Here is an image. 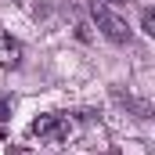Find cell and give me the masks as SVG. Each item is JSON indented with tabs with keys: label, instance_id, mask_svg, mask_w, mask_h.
<instances>
[{
	"label": "cell",
	"instance_id": "obj_2",
	"mask_svg": "<svg viewBox=\"0 0 155 155\" xmlns=\"http://www.w3.org/2000/svg\"><path fill=\"white\" fill-rule=\"evenodd\" d=\"M33 134L54 141V144H61V141L72 137V126H69V119H65V116H51V112H47V116H40L36 123H33Z\"/></svg>",
	"mask_w": 155,
	"mask_h": 155
},
{
	"label": "cell",
	"instance_id": "obj_4",
	"mask_svg": "<svg viewBox=\"0 0 155 155\" xmlns=\"http://www.w3.org/2000/svg\"><path fill=\"white\" fill-rule=\"evenodd\" d=\"M141 25H144V33H148V36H155V15H152V11H144V15H141Z\"/></svg>",
	"mask_w": 155,
	"mask_h": 155
},
{
	"label": "cell",
	"instance_id": "obj_1",
	"mask_svg": "<svg viewBox=\"0 0 155 155\" xmlns=\"http://www.w3.org/2000/svg\"><path fill=\"white\" fill-rule=\"evenodd\" d=\"M90 15H94L97 29L112 40V43H126V40H130V25H126V18H119L112 7H105V4L94 0V4H90Z\"/></svg>",
	"mask_w": 155,
	"mask_h": 155
},
{
	"label": "cell",
	"instance_id": "obj_5",
	"mask_svg": "<svg viewBox=\"0 0 155 155\" xmlns=\"http://www.w3.org/2000/svg\"><path fill=\"white\" fill-rule=\"evenodd\" d=\"M7 116H11V97H7V94H0V123H4Z\"/></svg>",
	"mask_w": 155,
	"mask_h": 155
},
{
	"label": "cell",
	"instance_id": "obj_6",
	"mask_svg": "<svg viewBox=\"0 0 155 155\" xmlns=\"http://www.w3.org/2000/svg\"><path fill=\"white\" fill-rule=\"evenodd\" d=\"M105 4H126V0H105Z\"/></svg>",
	"mask_w": 155,
	"mask_h": 155
},
{
	"label": "cell",
	"instance_id": "obj_3",
	"mask_svg": "<svg viewBox=\"0 0 155 155\" xmlns=\"http://www.w3.org/2000/svg\"><path fill=\"white\" fill-rule=\"evenodd\" d=\"M18 61H22V43L11 40V36H4L0 40V65H4V69H15Z\"/></svg>",
	"mask_w": 155,
	"mask_h": 155
}]
</instances>
